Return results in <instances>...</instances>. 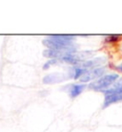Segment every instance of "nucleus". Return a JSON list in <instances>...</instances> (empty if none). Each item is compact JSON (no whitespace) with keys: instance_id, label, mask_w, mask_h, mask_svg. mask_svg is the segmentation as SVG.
I'll list each match as a JSON object with an SVG mask.
<instances>
[{"instance_id":"f257e3e1","label":"nucleus","mask_w":122,"mask_h":132,"mask_svg":"<svg viewBox=\"0 0 122 132\" xmlns=\"http://www.w3.org/2000/svg\"><path fill=\"white\" fill-rule=\"evenodd\" d=\"M74 35H51L43 40L42 43L47 49L65 51L68 53H76V45L74 44Z\"/></svg>"},{"instance_id":"f03ea898","label":"nucleus","mask_w":122,"mask_h":132,"mask_svg":"<svg viewBox=\"0 0 122 132\" xmlns=\"http://www.w3.org/2000/svg\"><path fill=\"white\" fill-rule=\"evenodd\" d=\"M119 79L118 74L116 73H111V74H106L104 76L100 77L99 79L90 82L88 85L90 89L95 90V91H100L104 92L105 90L109 89L111 86L114 85V83Z\"/></svg>"},{"instance_id":"7ed1b4c3","label":"nucleus","mask_w":122,"mask_h":132,"mask_svg":"<svg viewBox=\"0 0 122 132\" xmlns=\"http://www.w3.org/2000/svg\"><path fill=\"white\" fill-rule=\"evenodd\" d=\"M93 52L92 51H82V52H76V53H68L65 56L61 57V61L63 62L69 63V64H73L76 66L79 63L88 60L90 57L93 56Z\"/></svg>"},{"instance_id":"20e7f679","label":"nucleus","mask_w":122,"mask_h":132,"mask_svg":"<svg viewBox=\"0 0 122 132\" xmlns=\"http://www.w3.org/2000/svg\"><path fill=\"white\" fill-rule=\"evenodd\" d=\"M105 73H106L105 67H97V68H93V69L88 70L79 79L82 83L92 82L93 80L97 79V78L99 79L100 77L104 76Z\"/></svg>"},{"instance_id":"39448f33","label":"nucleus","mask_w":122,"mask_h":132,"mask_svg":"<svg viewBox=\"0 0 122 132\" xmlns=\"http://www.w3.org/2000/svg\"><path fill=\"white\" fill-rule=\"evenodd\" d=\"M106 61H107L106 56H97L96 59L83 61V62L79 63L78 65H76V66H79L81 68H84V69H87V70H91V69H93V68L101 67V65H103L104 63H106Z\"/></svg>"},{"instance_id":"423d86ee","label":"nucleus","mask_w":122,"mask_h":132,"mask_svg":"<svg viewBox=\"0 0 122 132\" xmlns=\"http://www.w3.org/2000/svg\"><path fill=\"white\" fill-rule=\"evenodd\" d=\"M67 79L65 74L62 73H51L43 78L42 81L44 84H53V83H59L64 81Z\"/></svg>"},{"instance_id":"0eeeda50","label":"nucleus","mask_w":122,"mask_h":132,"mask_svg":"<svg viewBox=\"0 0 122 132\" xmlns=\"http://www.w3.org/2000/svg\"><path fill=\"white\" fill-rule=\"evenodd\" d=\"M122 102V93H114V94H110L105 96L104 102L102 104V109L107 108L112 103H116V102Z\"/></svg>"},{"instance_id":"6e6552de","label":"nucleus","mask_w":122,"mask_h":132,"mask_svg":"<svg viewBox=\"0 0 122 132\" xmlns=\"http://www.w3.org/2000/svg\"><path fill=\"white\" fill-rule=\"evenodd\" d=\"M66 54H68V52L65 51H59V50H54V49H46L43 52V55L46 57H49L50 60H61V57L65 56Z\"/></svg>"},{"instance_id":"1a4fd4ad","label":"nucleus","mask_w":122,"mask_h":132,"mask_svg":"<svg viewBox=\"0 0 122 132\" xmlns=\"http://www.w3.org/2000/svg\"><path fill=\"white\" fill-rule=\"evenodd\" d=\"M86 87V84L84 83H79V84H71L69 88V95L71 98H76L77 96H79L82 93L84 88Z\"/></svg>"},{"instance_id":"9d476101","label":"nucleus","mask_w":122,"mask_h":132,"mask_svg":"<svg viewBox=\"0 0 122 132\" xmlns=\"http://www.w3.org/2000/svg\"><path fill=\"white\" fill-rule=\"evenodd\" d=\"M87 71H88L87 69L81 68V67H79V66H74V67H73V68L70 69L69 77L70 78H73V79H80Z\"/></svg>"},{"instance_id":"9b49d317","label":"nucleus","mask_w":122,"mask_h":132,"mask_svg":"<svg viewBox=\"0 0 122 132\" xmlns=\"http://www.w3.org/2000/svg\"><path fill=\"white\" fill-rule=\"evenodd\" d=\"M58 60H55V59H53V60H48L47 62L44 63V65H43V70H48L52 65L57 64V62H58Z\"/></svg>"},{"instance_id":"f8f14e48","label":"nucleus","mask_w":122,"mask_h":132,"mask_svg":"<svg viewBox=\"0 0 122 132\" xmlns=\"http://www.w3.org/2000/svg\"><path fill=\"white\" fill-rule=\"evenodd\" d=\"M120 36L119 35H111V36H108L105 38V40L107 42H116V41H118L120 39Z\"/></svg>"},{"instance_id":"ddd939ff","label":"nucleus","mask_w":122,"mask_h":132,"mask_svg":"<svg viewBox=\"0 0 122 132\" xmlns=\"http://www.w3.org/2000/svg\"><path fill=\"white\" fill-rule=\"evenodd\" d=\"M112 87H114L115 89L118 90V91L122 92V77H119V79L116 80V82L114 83Z\"/></svg>"},{"instance_id":"4468645a","label":"nucleus","mask_w":122,"mask_h":132,"mask_svg":"<svg viewBox=\"0 0 122 132\" xmlns=\"http://www.w3.org/2000/svg\"><path fill=\"white\" fill-rule=\"evenodd\" d=\"M117 69H118L120 72H122V63H120L119 65H117Z\"/></svg>"}]
</instances>
